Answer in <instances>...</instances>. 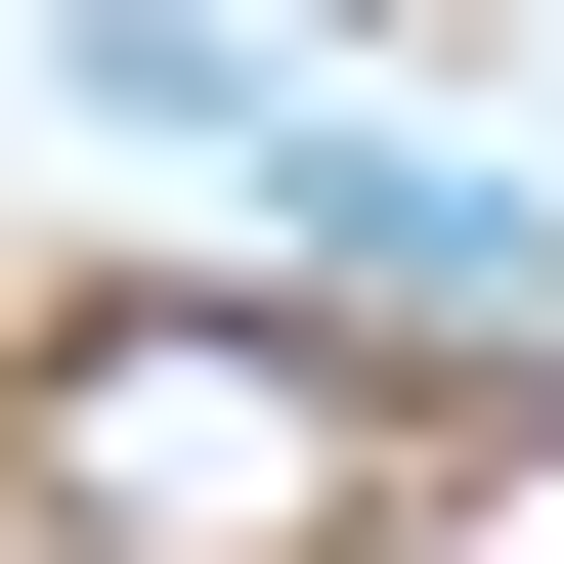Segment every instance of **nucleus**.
Returning a JSON list of instances; mask_svg holds the SVG:
<instances>
[{
	"label": "nucleus",
	"instance_id": "obj_1",
	"mask_svg": "<svg viewBox=\"0 0 564 564\" xmlns=\"http://www.w3.org/2000/svg\"><path fill=\"white\" fill-rule=\"evenodd\" d=\"M0 564H391V391L304 304H44L0 348Z\"/></svg>",
	"mask_w": 564,
	"mask_h": 564
},
{
	"label": "nucleus",
	"instance_id": "obj_2",
	"mask_svg": "<svg viewBox=\"0 0 564 564\" xmlns=\"http://www.w3.org/2000/svg\"><path fill=\"white\" fill-rule=\"evenodd\" d=\"M261 217H304V304H391V348H521V391H564V217H521L478 131H261Z\"/></svg>",
	"mask_w": 564,
	"mask_h": 564
},
{
	"label": "nucleus",
	"instance_id": "obj_3",
	"mask_svg": "<svg viewBox=\"0 0 564 564\" xmlns=\"http://www.w3.org/2000/svg\"><path fill=\"white\" fill-rule=\"evenodd\" d=\"M521 478H564V391H521Z\"/></svg>",
	"mask_w": 564,
	"mask_h": 564
}]
</instances>
